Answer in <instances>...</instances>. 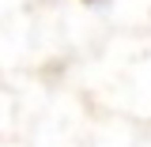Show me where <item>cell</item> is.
<instances>
[{
    "label": "cell",
    "instance_id": "1",
    "mask_svg": "<svg viewBox=\"0 0 151 147\" xmlns=\"http://www.w3.org/2000/svg\"><path fill=\"white\" fill-rule=\"evenodd\" d=\"M87 4H98V0H87Z\"/></svg>",
    "mask_w": 151,
    "mask_h": 147
}]
</instances>
